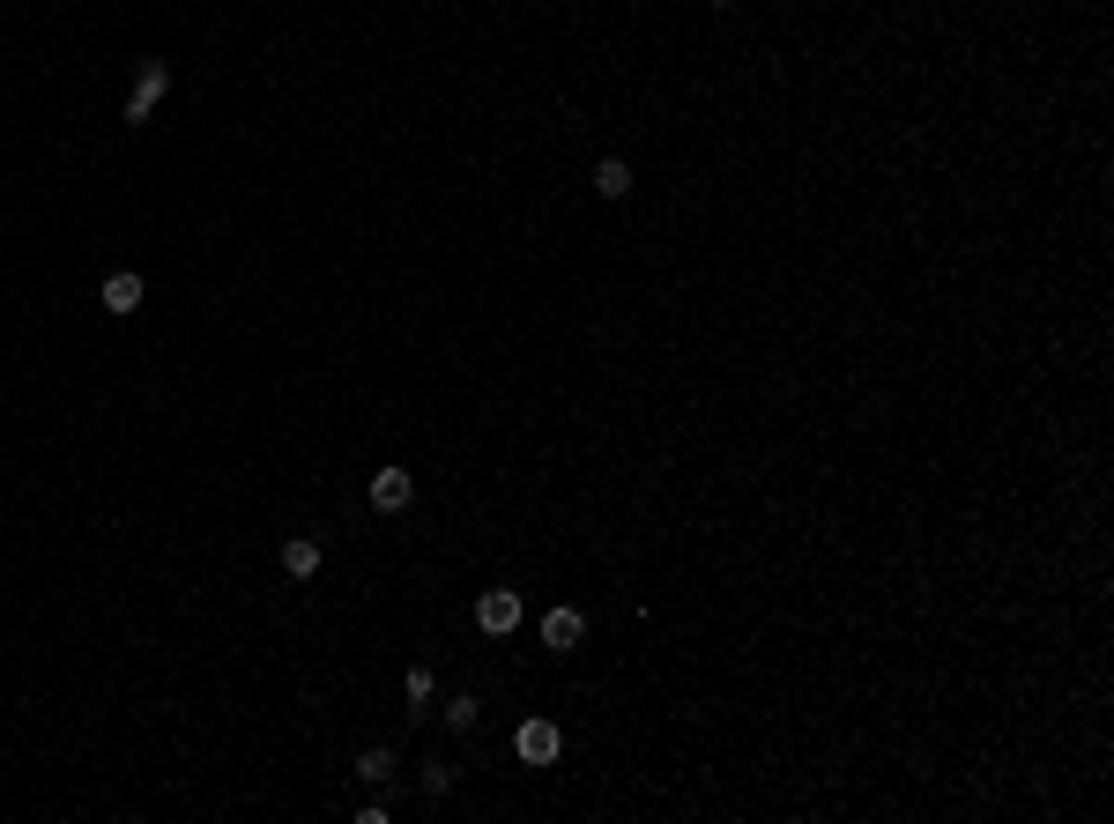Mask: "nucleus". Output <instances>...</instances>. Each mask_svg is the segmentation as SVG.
Returning a JSON list of instances; mask_svg holds the SVG:
<instances>
[{
	"label": "nucleus",
	"instance_id": "3",
	"mask_svg": "<svg viewBox=\"0 0 1114 824\" xmlns=\"http://www.w3.org/2000/svg\"><path fill=\"white\" fill-rule=\"evenodd\" d=\"M142 298H149V290H142V275H134V268H112L104 282H97V305L112 312V320H126V312H142Z\"/></svg>",
	"mask_w": 1114,
	"mask_h": 824
},
{
	"label": "nucleus",
	"instance_id": "2",
	"mask_svg": "<svg viewBox=\"0 0 1114 824\" xmlns=\"http://www.w3.org/2000/svg\"><path fill=\"white\" fill-rule=\"evenodd\" d=\"M513 750H521V765H535V772H543V765H557L565 735H557V721H543V713H535V721H521V728H513Z\"/></svg>",
	"mask_w": 1114,
	"mask_h": 824
},
{
	"label": "nucleus",
	"instance_id": "9",
	"mask_svg": "<svg viewBox=\"0 0 1114 824\" xmlns=\"http://www.w3.org/2000/svg\"><path fill=\"white\" fill-rule=\"evenodd\" d=\"M594 193H602V201H624V193H632V164H624V156H602V164H594Z\"/></svg>",
	"mask_w": 1114,
	"mask_h": 824
},
{
	"label": "nucleus",
	"instance_id": "6",
	"mask_svg": "<svg viewBox=\"0 0 1114 824\" xmlns=\"http://www.w3.org/2000/svg\"><path fill=\"white\" fill-rule=\"evenodd\" d=\"M476 624H483L491 639H505V632L521 624V594H513V587H491V594L476 602Z\"/></svg>",
	"mask_w": 1114,
	"mask_h": 824
},
{
	"label": "nucleus",
	"instance_id": "5",
	"mask_svg": "<svg viewBox=\"0 0 1114 824\" xmlns=\"http://www.w3.org/2000/svg\"><path fill=\"white\" fill-rule=\"evenodd\" d=\"M320 565H327V549H320V535H282V572L305 587L320 580Z\"/></svg>",
	"mask_w": 1114,
	"mask_h": 824
},
{
	"label": "nucleus",
	"instance_id": "11",
	"mask_svg": "<svg viewBox=\"0 0 1114 824\" xmlns=\"http://www.w3.org/2000/svg\"><path fill=\"white\" fill-rule=\"evenodd\" d=\"M402 699H409V713H432V705H438V676L424 669V661L402 676Z\"/></svg>",
	"mask_w": 1114,
	"mask_h": 824
},
{
	"label": "nucleus",
	"instance_id": "13",
	"mask_svg": "<svg viewBox=\"0 0 1114 824\" xmlns=\"http://www.w3.org/2000/svg\"><path fill=\"white\" fill-rule=\"evenodd\" d=\"M713 8H736V0H713Z\"/></svg>",
	"mask_w": 1114,
	"mask_h": 824
},
{
	"label": "nucleus",
	"instance_id": "8",
	"mask_svg": "<svg viewBox=\"0 0 1114 824\" xmlns=\"http://www.w3.org/2000/svg\"><path fill=\"white\" fill-rule=\"evenodd\" d=\"M357 780H365V788H387V780H394V743H365V750H357Z\"/></svg>",
	"mask_w": 1114,
	"mask_h": 824
},
{
	"label": "nucleus",
	"instance_id": "10",
	"mask_svg": "<svg viewBox=\"0 0 1114 824\" xmlns=\"http://www.w3.org/2000/svg\"><path fill=\"white\" fill-rule=\"evenodd\" d=\"M438 721H446L454 735H476V721H483V705H476V691H454V699L438 705Z\"/></svg>",
	"mask_w": 1114,
	"mask_h": 824
},
{
	"label": "nucleus",
	"instance_id": "1",
	"mask_svg": "<svg viewBox=\"0 0 1114 824\" xmlns=\"http://www.w3.org/2000/svg\"><path fill=\"white\" fill-rule=\"evenodd\" d=\"M164 90H171V67H164V60H142V67H134V97H126L120 120H126V126H149L156 104H164Z\"/></svg>",
	"mask_w": 1114,
	"mask_h": 824
},
{
	"label": "nucleus",
	"instance_id": "7",
	"mask_svg": "<svg viewBox=\"0 0 1114 824\" xmlns=\"http://www.w3.org/2000/svg\"><path fill=\"white\" fill-rule=\"evenodd\" d=\"M580 639H588V616L580 610H543V646L550 654H572Z\"/></svg>",
	"mask_w": 1114,
	"mask_h": 824
},
{
	"label": "nucleus",
	"instance_id": "4",
	"mask_svg": "<svg viewBox=\"0 0 1114 824\" xmlns=\"http://www.w3.org/2000/svg\"><path fill=\"white\" fill-rule=\"evenodd\" d=\"M409 498H416V476H409L402 460H387V468L371 476V505H379V513H409Z\"/></svg>",
	"mask_w": 1114,
	"mask_h": 824
},
{
	"label": "nucleus",
	"instance_id": "12",
	"mask_svg": "<svg viewBox=\"0 0 1114 824\" xmlns=\"http://www.w3.org/2000/svg\"><path fill=\"white\" fill-rule=\"evenodd\" d=\"M454 780H461V765H454V758H424V794H432V802H446Z\"/></svg>",
	"mask_w": 1114,
	"mask_h": 824
}]
</instances>
